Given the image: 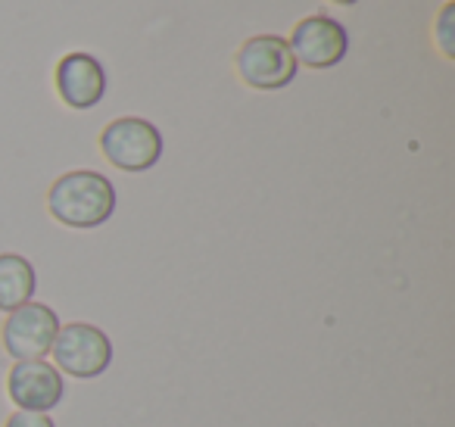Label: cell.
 Segmentation results:
<instances>
[{
    "mask_svg": "<svg viewBox=\"0 0 455 427\" xmlns=\"http://www.w3.org/2000/svg\"><path fill=\"white\" fill-rule=\"evenodd\" d=\"M47 209L60 225L91 231V228H100L113 219L116 188L100 172H66L47 190Z\"/></svg>",
    "mask_w": 455,
    "mask_h": 427,
    "instance_id": "1",
    "label": "cell"
},
{
    "mask_svg": "<svg viewBox=\"0 0 455 427\" xmlns=\"http://www.w3.org/2000/svg\"><path fill=\"white\" fill-rule=\"evenodd\" d=\"M51 356L57 359L60 375H69L76 381H94L107 375V368L113 365V343L107 331H100L97 325L72 321L60 327Z\"/></svg>",
    "mask_w": 455,
    "mask_h": 427,
    "instance_id": "2",
    "label": "cell"
},
{
    "mask_svg": "<svg viewBox=\"0 0 455 427\" xmlns=\"http://www.w3.org/2000/svg\"><path fill=\"white\" fill-rule=\"evenodd\" d=\"M100 150L109 165L122 172H147L163 157V134L153 122L122 116L100 132Z\"/></svg>",
    "mask_w": 455,
    "mask_h": 427,
    "instance_id": "3",
    "label": "cell"
},
{
    "mask_svg": "<svg viewBox=\"0 0 455 427\" xmlns=\"http://www.w3.org/2000/svg\"><path fill=\"white\" fill-rule=\"evenodd\" d=\"M237 76L256 91H281L297 78L299 63L281 35H256L237 51Z\"/></svg>",
    "mask_w": 455,
    "mask_h": 427,
    "instance_id": "4",
    "label": "cell"
},
{
    "mask_svg": "<svg viewBox=\"0 0 455 427\" xmlns=\"http://www.w3.org/2000/svg\"><path fill=\"white\" fill-rule=\"evenodd\" d=\"M60 327L63 325H60L57 312H53L51 306H44V302L32 300L7 315L0 340H4L7 356H13L16 362H28V359L51 356Z\"/></svg>",
    "mask_w": 455,
    "mask_h": 427,
    "instance_id": "5",
    "label": "cell"
},
{
    "mask_svg": "<svg viewBox=\"0 0 455 427\" xmlns=\"http://www.w3.org/2000/svg\"><path fill=\"white\" fill-rule=\"evenodd\" d=\"M7 393L20 412H41L51 415L63 402L66 381L57 371V365L47 359H28V362H16L7 375Z\"/></svg>",
    "mask_w": 455,
    "mask_h": 427,
    "instance_id": "6",
    "label": "cell"
},
{
    "mask_svg": "<svg viewBox=\"0 0 455 427\" xmlns=\"http://www.w3.org/2000/svg\"><path fill=\"white\" fill-rule=\"evenodd\" d=\"M287 44H291L297 63L309 66V69H331V66H340L347 57L349 35L331 16H306L303 22H297Z\"/></svg>",
    "mask_w": 455,
    "mask_h": 427,
    "instance_id": "7",
    "label": "cell"
},
{
    "mask_svg": "<svg viewBox=\"0 0 455 427\" xmlns=\"http://www.w3.org/2000/svg\"><path fill=\"white\" fill-rule=\"evenodd\" d=\"M57 94L72 109H94L107 97V69L91 53H66L53 72Z\"/></svg>",
    "mask_w": 455,
    "mask_h": 427,
    "instance_id": "8",
    "label": "cell"
},
{
    "mask_svg": "<svg viewBox=\"0 0 455 427\" xmlns=\"http://www.w3.org/2000/svg\"><path fill=\"white\" fill-rule=\"evenodd\" d=\"M35 287H38L35 265L20 253H0V312L10 315L32 302Z\"/></svg>",
    "mask_w": 455,
    "mask_h": 427,
    "instance_id": "9",
    "label": "cell"
},
{
    "mask_svg": "<svg viewBox=\"0 0 455 427\" xmlns=\"http://www.w3.org/2000/svg\"><path fill=\"white\" fill-rule=\"evenodd\" d=\"M452 16H455V7L452 4H446L440 13V20H436L434 32H436V44H440V53L446 60L455 57V35H452Z\"/></svg>",
    "mask_w": 455,
    "mask_h": 427,
    "instance_id": "10",
    "label": "cell"
},
{
    "mask_svg": "<svg viewBox=\"0 0 455 427\" xmlns=\"http://www.w3.org/2000/svg\"><path fill=\"white\" fill-rule=\"evenodd\" d=\"M4 427H57V424H53L51 415H41V412H13Z\"/></svg>",
    "mask_w": 455,
    "mask_h": 427,
    "instance_id": "11",
    "label": "cell"
},
{
    "mask_svg": "<svg viewBox=\"0 0 455 427\" xmlns=\"http://www.w3.org/2000/svg\"><path fill=\"white\" fill-rule=\"evenodd\" d=\"M331 4H337V7H353L355 0H331Z\"/></svg>",
    "mask_w": 455,
    "mask_h": 427,
    "instance_id": "12",
    "label": "cell"
}]
</instances>
